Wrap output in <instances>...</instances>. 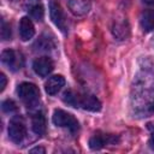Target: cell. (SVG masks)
Returning a JSON list of instances; mask_svg holds the SVG:
<instances>
[{
  "mask_svg": "<svg viewBox=\"0 0 154 154\" xmlns=\"http://www.w3.org/2000/svg\"><path fill=\"white\" fill-rule=\"evenodd\" d=\"M46 150H45V148H42V147H36V148H32L31 150H30V153H45Z\"/></svg>",
  "mask_w": 154,
  "mask_h": 154,
  "instance_id": "cell-20",
  "label": "cell"
},
{
  "mask_svg": "<svg viewBox=\"0 0 154 154\" xmlns=\"http://www.w3.org/2000/svg\"><path fill=\"white\" fill-rule=\"evenodd\" d=\"M1 108H2L4 112L11 113V112L17 111V105H16V102L13 100H5L2 102V105H1Z\"/></svg>",
  "mask_w": 154,
  "mask_h": 154,
  "instance_id": "cell-17",
  "label": "cell"
},
{
  "mask_svg": "<svg viewBox=\"0 0 154 154\" xmlns=\"http://www.w3.org/2000/svg\"><path fill=\"white\" fill-rule=\"evenodd\" d=\"M32 69H34L36 75H38L41 77H46L47 75H49L53 71L54 64L48 57H40V58L34 60Z\"/></svg>",
  "mask_w": 154,
  "mask_h": 154,
  "instance_id": "cell-5",
  "label": "cell"
},
{
  "mask_svg": "<svg viewBox=\"0 0 154 154\" xmlns=\"http://www.w3.org/2000/svg\"><path fill=\"white\" fill-rule=\"evenodd\" d=\"M17 94L20 97V100L28 106H34L40 100V90L32 83H20L17 88Z\"/></svg>",
  "mask_w": 154,
  "mask_h": 154,
  "instance_id": "cell-1",
  "label": "cell"
},
{
  "mask_svg": "<svg viewBox=\"0 0 154 154\" xmlns=\"http://www.w3.org/2000/svg\"><path fill=\"white\" fill-rule=\"evenodd\" d=\"M49 14H51V18H52L53 23L58 26V29H60V31H63V32H66L67 31L66 18H65L64 11H63V8H61V6L59 5L58 1L51 0V2H49Z\"/></svg>",
  "mask_w": 154,
  "mask_h": 154,
  "instance_id": "cell-3",
  "label": "cell"
},
{
  "mask_svg": "<svg viewBox=\"0 0 154 154\" xmlns=\"http://www.w3.org/2000/svg\"><path fill=\"white\" fill-rule=\"evenodd\" d=\"M117 142V137L113 135H105V134H94L89 140V147L91 149H101L106 144H113Z\"/></svg>",
  "mask_w": 154,
  "mask_h": 154,
  "instance_id": "cell-6",
  "label": "cell"
},
{
  "mask_svg": "<svg viewBox=\"0 0 154 154\" xmlns=\"http://www.w3.org/2000/svg\"><path fill=\"white\" fill-rule=\"evenodd\" d=\"M143 1L148 5H154V0H143Z\"/></svg>",
  "mask_w": 154,
  "mask_h": 154,
  "instance_id": "cell-23",
  "label": "cell"
},
{
  "mask_svg": "<svg viewBox=\"0 0 154 154\" xmlns=\"http://www.w3.org/2000/svg\"><path fill=\"white\" fill-rule=\"evenodd\" d=\"M65 84V78L61 75H54L48 78V81L45 84V89L49 95L57 94Z\"/></svg>",
  "mask_w": 154,
  "mask_h": 154,
  "instance_id": "cell-9",
  "label": "cell"
},
{
  "mask_svg": "<svg viewBox=\"0 0 154 154\" xmlns=\"http://www.w3.org/2000/svg\"><path fill=\"white\" fill-rule=\"evenodd\" d=\"M140 23H141V28L143 29V31L149 32L154 30V10H146L141 14Z\"/></svg>",
  "mask_w": 154,
  "mask_h": 154,
  "instance_id": "cell-12",
  "label": "cell"
},
{
  "mask_svg": "<svg viewBox=\"0 0 154 154\" xmlns=\"http://www.w3.org/2000/svg\"><path fill=\"white\" fill-rule=\"evenodd\" d=\"M70 11L77 16H83L89 11V0H67Z\"/></svg>",
  "mask_w": 154,
  "mask_h": 154,
  "instance_id": "cell-11",
  "label": "cell"
},
{
  "mask_svg": "<svg viewBox=\"0 0 154 154\" xmlns=\"http://www.w3.org/2000/svg\"><path fill=\"white\" fill-rule=\"evenodd\" d=\"M6 83H7L6 76L4 73H0V91H4V89L6 87Z\"/></svg>",
  "mask_w": 154,
  "mask_h": 154,
  "instance_id": "cell-19",
  "label": "cell"
},
{
  "mask_svg": "<svg viewBox=\"0 0 154 154\" xmlns=\"http://www.w3.org/2000/svg\"><path fill=\"white\" fill-rule=\"evenodd\" d=\"M63 101L72 107H79V93L73 90H66L63 94Z\"/></svg>",
  "mask_w": 154,
  "mask_h": 154,
  "instance_id": "cell-15",
  "label": "cell"
},
{
  "mask_svg": "<svg viewBox=\"0 0 154 154\" xmlns=\"http://www.w3.org/2000/svg\"><path fill=\"white\" fill-rule=\"evenodd\" d=\"M1 37L4 41H7V40H11V28L7 23H5L2 20L1 23Z\"/></svg>",
  "mask_w": 154,
  "mask_h": 154,
  "instance_id": "cell-18",
  "label": "cell"
},
{
  "mask_svg": "<svg viewBox=\"0 0 154 154\" xmlns=\"http://www.w3.org/2000/svg\"><path fill=\"white\" fill-rule=\"evenodd\" d=\"M148 144H149V147L154 150V130H153V132H152V135H150V138H149V141H148Z\"/></svg>",
  "mask_w": 154,
  "mask_h": 154,
  "instance_id": "cell-21",
  "label": "cell"
},
{
  "mask_svg": "<svg viewBox=\"0 0 154 154\" xmlns=\"http://www.w3.org/2000/svg\"><path fill=\"white\" fill-rule=\"evenodd\" d=\"M35 34V28L29 17H23L19 22V35L23 41L30 40Z\"/></svg>",
  "mask_w": 154,
  "mask_h": 154,
  "instance_id": "cell-8",
  "label": "cell"
},
{
  "mask_svg": "<svg viewBox=\"0 0 154 154\" xmlns=\"http://www.w3.org/2000/svg\"><path fill=\"white\" fill-rule=\"evenodd\" d=\"M28 4H29V13L31 18H34L37 22L42 20L45 16V10H43V6L38 2V0H36L35 2H32V0H29Z\"/></svg>",
  "mask_w": 154,
  "mask_h": 154,
  "instance_id": "cell-14",
  "label": "cell"
},
{
  "mask_svg": "<svg viewBox=\"0 0 154 154\" xmlns=\"http://www.w3.org/2000/svg\"><path fill=\"white\" fill-rule=\"evenodd\" d=\"M79 107H82L87 111L96 112V111L101 109V102L94 95L79 94Z\"/></svg>",
  "mask_w": 154,
  "mask_h": 154,
  "instance_id": "cell-7",
  "label": "cell"
},
{
  "mask_svg": "<svg viewBox=\"0 0 154 154\" xmlns=\"http://www.w3.org/2000/svg\"><path fill=\"white\" fill-rule=\"evenodd\" d=\"M128 32H129V29H128V26L124 23H117L113 26V34L119 40H124L128 36Z\"/></svg>",
  "mask_w": 154,
  "mask_h": 154,
  "instance_id": "cell-16",
  "label": "cell"
},
{
  "mask_svg": "<svg viewBox=\"0 0 154 154\" xmlns=\"http://www.w3.org/2000/svg\"><path fill=\"white\" fill-rule=\"evenodd\" d=\"M52 120L57 126L66 128L71 132H76L78 130V128H79L77 119L72 114H70V113H67V112H65L63 109H55L54 113H53Z\"/></svg>",
  "mask_w": 154,
  "mask_h": 154,
  "instance_id": "cell-2",
  "label": "cell"
},
{
  "mask_svg": "<svg viewBox=\"0 0 154 154\" xmlns=\"http://www.w3.org/2000/svg\"><path fill=\"white\" fill-rule=\"evenodd\" d=\"M25 135H26V129H25L24 123L18 118L12 119L10 122V126H8V137H10V140L14 143H19V142L23 141Z\"/></svg>",
  "mask_w": 154,
  "mask_h": 154,
  "instance_id": "cell-4",
  "label": "cell"
},
{
  "mask_svg": "<svg viewBox=\"0 0 154 154\" xmlns=\"http://www.w3.org/2000/svg\"><path fill=\"white\" fill-rule=\"evenodd\" d=\"M19 60L20 59H18L17 53L14 51H12V49H6V51H4L1 53V61H2V64H5L8 69H11L13 71L17 70V69H20L19 66L22 64L19 63Z\"/></svg>",
  "mask_w": 154,
  "mask_h": 154,
  "instance_id": "cell-10",
  "label": "cell"
},
{
  "mask_svg": "<svg viewBox=\"0 0 154 154\" xmlns=\"http://www.w3.org/2000/svg\"><path fill=\"white\" fill-rule=\"evenodd\" d=\"M149 112H154V101L149 105Z\"/></svg>",
  "mask_w": 154,
  "mask_h": 154,
  "instance_id": "cell-22",
  "label": "cell"
},
{
  "mask_svg": "<svg viewBox=\"0 0 154 154\" xmlns=\"http://www.w3.org/2000/svg\"><path fill=\"white\" fill-rule=\"evenodd\" d=\"M31 125H32V130L35 134L37 135H43L46 131V118L43 116L42 112H37L34 114L32 119H31Z\"/></svg>",
  "mask_w": 154,
  "mask_h": 154,
  "instance_id": "cell-13",
  "label": "cell"
}]
</instances>
